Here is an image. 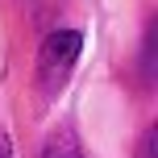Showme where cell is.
Here are the masks:
<instances>
[{
    "mask_svg": "<svg viewBox=\"0 0 158 158\" xmlns=\"http://www.w3.org/2000/svg\"><path fill=\"white\" fill-rule=\"evenodd\" d=\"M79 50H83V33L79 29L46 33V42H42V50H38V79H42V87H46V96H54L58 87L71 79Z\"/></svg>",
    "mask_w": 158,
    "mask_h": 158,
    "instance_id": "obj_1",
    "label": "cell"
},
{
    "mask_svg": "<svg viewBox=\"0 0 158 158\" xmlns=\"http://www.w3.org/2000/svg\"><path fill=\"white\" fill-rule=\"evenodd\" d=\"M42 158H83V146H79L75 129L71 125H58L54 133L46 137V146H42Z\"/></svg>",
    "mask_w": 158,
    "mask_h": 158,
    "instance_id": "obj_2",
    "label": "cell"
},
{
    "mask_svg": "<svg viewBox=\"0 0 158 158\" xmlns=\"http://www.w3.org/2000/svg\"><path fill=\"white\" fill-rule=\"evenodd\" d=\"M0 158H13V146H8V133L0 129Z\"/></svg>",
    "mask_w": 158,
    "mask_h": 158,
    "instance_id": "obj_3",
    "label": "cell"
}]
</instances>
